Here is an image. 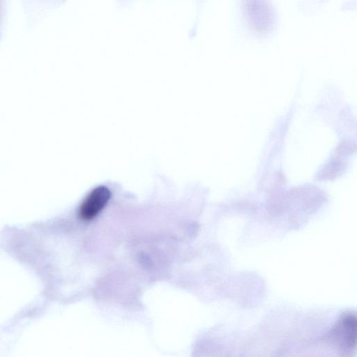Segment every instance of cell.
<instances>
[{
  "instance_id": "6da1fadb",
  "label": "cell",
  "mask_w": 357,
  "mask_h": 357,
  "mask_svg": "<svg viewBox=\"0 0 357 357\" xmlns=\"http://www.w3.org/2000/svg\"><path fill=\"white\" fill-rule=\"evenodd\" d=\"M111 197L109 190L105 186L94 188L82 203L79 215L84 220H90L97 216L107 204Z\"/></svg>"
},
{
  "instance_id": "7a4b0ae2",
  "label": "cell",
  "mask_w": 357,
  "mask_h": 357,
  "mask_svg": "<svg viewBox=\"0 0 357 357\" xmlns=\"http://www.w3.org/2000/svg\"><path fill=\"white\" fill-rule=\"evenodd\" d=\"M344 169V166L340 161H334L330 165L326 166L318 174V178L320 180H331L341 174Z\"/></svg>"
}]
</instances>
